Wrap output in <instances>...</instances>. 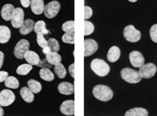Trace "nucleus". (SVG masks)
<instances>
[{"mask_svg":"<svg viewBox=\"0 0 157 116\" xmlns=\"http://www.w3.org/2000/svg\"><path fill=\"white\" fill-rule=\"evenodd\" d=\"M92 92L96 99L103 102L110 101L113 96V91L111 88L104 85H98L95 86Z\"/></svg>","mask_w":157,"mask_h":116,"instance_id":"nucleus-1","label":"nucleus"},{"mask_svg":"<svg viewBox=\"0 0 157 116\" xmlns=\"http://www.w3.org/2000/svg\"><path fill=\"white\" fill-rule=\"evenodd\" d=\"M91 69L96 75L99 77H105L110 71L109 66L100 58H95L91 62Z\"/></svg>","mask_w":157,"mask_h":116,"instance_id":"nucleus-2","label":"nucleus"},{"mask_svg":"<svg viewBox=\"0 0 157 116\" xmlns=\"http://www.w3.org/2000/svg\"><path fill=\"white\" fill-rule=\"evenodd\" d=\"M122 79L125 81L132 84H136L141 81L142 77L138 71L130 68H124L120 72Z\"/></svg>","mask_w":157,"mask_h":116,"instance_id":"nucleus-3","label":"nucleus"},{"mask_svg":"<svg viewBox=\"0 0 157 116\" xmlns=\"http://www.w3.org/2000/svg\"><path fill=\"white\" fill-rule=\"evenodd\" d=\"M123 35L125 39L130 43H137L141 38V32L135 28L133 25H128L124 28Z\"/></svg>","mask_w":157,"mask_h":116,"instance_id":"nucleus-4","label":"nucleus"},{"mask_svg":"<svg viewBox=\"0 0 157 116\" xmlns=\"http://www.w3.org/2000/svg\"><path fill=\"white\" fill-rule=\"evenodd\" d=\"M60 3L56 0L50 2L44 6V14L45 17L49 19L55 17L60 9Z\"/></svg>","mask_w":157,"mask_h":116,"instance_id":"nucleus-5","label":"nucleus"},{"mask_svg":"<svg viewBox=\"0 0 157 116\" xmlns=\"http://www.w3.org/2000/svg\"><path fill=\"white\" fill-rule=\"evenodd\" d=\"M30 43L26 39H22L18 41L14 48L13 54L15 57L18 59L24 58V55L26 52L29 50Z\"/></svg>","mask_w":157,"mask_h":116,"instance_id":"nucleus-6","label":"nucleus"},{"mask_svg":"<svg viewBox=\"0 0 157 116\" xmlns=\"http://www.w3.org/2000/svg\"><path fill=\"white\" fill-rule=\"evenodd\" d=\"M16 100V95L10 89H3L0 92V105L8 107L12 105Z\"/></svg>","mask_w":157,"mask_h":116,"instance_id":"nucleus-7","label":"nucleus"},{"mask_svg":"<svg viewBox=\"0 0 157 116\" xmlns=\"http://www.w3.org/2000/svg\"><path fill=\"white\" fill-rule=\"evenodd\" d=\"M156 71L157 68L156 65L153 63L149 62L147 64H144L141 67H140V70L138 72L142 78L150 79L155 76Z\"/></svg>","mask_w":157,"mask_h":116,"instance_id":"nucleus-8","label":"nucleus"},{"mask_svg":"<svg viewBox=\"0 0 157 116\" xmlns=\"http://www.w3.org/2000/svg\"><path fill=\"white\" fill-rule=\"evenodd\" d=\"M24 22V12L20 8H15L11 19L12 26L14 28H20Z\"/></svg>","mask_w":157,"mask_h":116,"instance_id":"nucleus-9","label":"nucleus"},{"mask_svg":"<svg viewBox=\"0 0 157 116\" xmlns=\"http://www.w3.org/2000/svg\"><path fill=\"white\" fill-rule=\"evenodd\" d=\"M129 59L131 65L135 68H140L144 64V56L140 52L137 51H132L129 54Z\"/></svg>","mask_w":157,"mask_h":116,"instance_id":"nucleus-10","label":"nucleus"},{"mask_svg":"<svg viewBox=\"0 0 157 116\" xmlns=\"http://www.w3.org/2000/svg\"><path fill=\"white\" fill-rule=\"evenodd\" d=\"M84 49L85 57H90L98 51V44L95 40L86 39L84 41Z\"/></svg>","mask_w":157,"mask_h":116,"instance_id":"nucleus-11","label":"nucleus"},{"mask_svg":"<svg viewBox=\"0 0 157 116\" xmlns=\"http://www.w3.org/2000/svg\"><path fill=\"white\" fill-rule=\"evenodd\" d=\"M60 111L65 115H74L75 114V101L67 100L63 101L60 105Z\"/></svg>","mask_w":157,"mask_h":116,"instance_id":"nucleus-12","label":"nucleus"},{"mask_svg":"<svg viewBox=\"0 0 157 116\" xmlns=\"http://www.w3.org/2000/svg\"><path fill=\"white\" fill-rule=\"evenodd\" d=\"M58 91L60 94L71 95L75 93V86L69 82H62L58 85Z\"/></svg>","mask_w":157,"mask_h":116,"instance_id":"nucleus-13","label":"nucleus"},{"mask_svg":"<svg viewBox=\"0 0 157 116\" xmlns=\"http://www.w3.org/2000/svg\"><path fill=\"white\" fill-rule=\"evenodd\" d=\"M30 8L36 15H40L44 13V0H31Z\"/></svg>","mask_w":157,"mask_h":116,"instance_id":"nucleus-14","label":"nucleus"},{"mask_svg":"<svg viewBox=\"0 0 157 116\" xmlns=\"http://www.w3.org/2000/svg\"><path fill=\"white\" fill-rule=\"evenodd\" d=\"M24 58L26 60V61L31 65H38L39 63L40 62V57H39L38 54L35 52L34 51L28 50L26 54L24 55Z\"/></svg>","mask_w":157,"mask_h":116,"instance_id":"nucleus-15","label":"nucleus"},{"mask_svg":"<svg viewBox=\"0 0 157 116\" xmlns=\"http://www.w3.org/2000/svg\"><path fill=\"white\" fill-rule=\"evenodd\" d=\"M14 10H15V8L12 4L7 3L3 6L1 10V16L3 20L6 21L11 20Z\"/></svg>","mask_w":157,"mask_h":116,"instance_id":"nucleus-16","label":"nucleus"},{"mask_svg":"<svg viewBox=\"0 0 157 116\" xmlns=\"http://www.w3.org/2000/svg\"><path fill=\"white\" fill-rule=\"evenodd\" d=\"M34 24L35 23L33 20L31 19L25 20L22 26L19 28L20 33L22 35H24V36L31 33L34 30Z\"/></svg>","mask_w":157,"mask_h":116,"instance_id":"nucleus-17","label":"nucleus"},{"mask_svg":"<svg viewBox=\"0 0 157 116\" xmlns=\"http://www.w3.org/2000/svg\"><path fill=\"white\" fill-rule=\"evenodd\" d=\"M46 61L51 65H56L60 63L62 61V57L58 52L51 51L46 54Z\"/></svg>","mask_w":157,"mask_h":116,"instance_id":"nucleus-18","label":"nucleus"},{"mask_svg":"<svg viewBox=\"0 0 157 116\" xmlns=\"http://www.w3.org/2000/svg\"><path fill=\"white\" fill-rule=\"evenodd\" d=\"M120 54L121 51L119 47H116V46H113L109 49L107 58H108V60L109 62H115L117 61H118V59L120 57Z\"/></svg>","mask_w":157,"mask_h":116,"instance_id":"nucleus-19","label":"nucleus"},{"mask_svg":"<svg viewBox=\"0 0 157 116\" xmlns=\"http://www.w3.org/2000/svg\"><path fill=\"white\" fill-rule=\"evenodd\" d=\"M20 93L21 97L22 98L25 102H26L28 103H31L34 101V95L33 91L29 89V87H22V89H21Z\"/></svg>","mask_w":157,"mask_h":116,"instance_id":"nucleus-20","label":"nucleus"},{"mask_svg":"<svg viewBox=\"0 0 157 116\" xmlns=\"http://www.w3.org/2000/svg\"><path fill=\"white\" fill-rule=\"evenodd\" d=\"M11 38V30L8 26H0V44H6Z\"/></svg>","mask_w":157,"mask_h":116,"instance_id":"nucleus-21","label":"nucleus"},{"mask_svg":"<svg viewBox=\"0 0 157 116\" xmlns=\"http://www.w3.org/2000/svg\"><path fill=\"white\" fill-rule=\"evenodd\" d=\"M40 77L42 79L47 82H51L55 79V75L49 69L44 67L40 69L39 72Z\"/></svg>","mask_w":157,"mask_h":116,"instance_id":"nucleus-22","label":"nucleus"},{"mask_svg":"<svg viewBox=\"0 0 157 116\" xmlns=\"http://www.w3.org/2000/svg\"><path fill=\"white\" fill-rule=\"evenodd\" d=\"M126 116H148V112L144 108L134 107L125 113Z\"/></svg>","mask_w":157,"mask_h":116,"instance_id":"nucleus-23","label":"nucleus"},{"mask_svg":"<svg viewBox=\"0 0 157 116\" xmlns=\"http://www.w3.org/2000/svg\"><path fill=\"white\" fill-rule=\"evenodd\" d=\"M34 31L36 34H42L44 35L48 34L49 32V31L46 28V23L42 20H39L35 23Z\"/></svg>","mask_w":157,"mask_h":116,"instance_id":"nucleus-24","label":"nucleus"},{"mask_svg":"<svg viewBox=\"0 0 157 116\" xmlns=\"http://www.w3.org/2000/svg\"><path fill=\"white\" fill-rule=\"evenodd\" d=\"M4 82L5 86L7 88H9V89H17L20 86L19 80L15 77L13 76H8Z\"/></svg>","mask_w":157,"mask_h":116,"instance_id":"nucleus-25","label":"nucleus"},{"mask_svg":"<svg viewBox=\"0 0 157 116\" xmlns=\"http://www.w3.org/2000/svg\"><path fill=\"white\" fill-rule=\"evenodd\" d=\"M28 86L34 93L38 94L42 91V86L40 82L34 79H30L28 81Z\"/></svg>","mask_w":157,"mask_h":116,"instance_id":"nucleus-26","label":"nucleus"},{"mask_svg":"<svg viewBox=\"0 0 157 116\" xmlns=\"http://www.w3.org/2000/svg\"><path fill=\"white\" fill-rule=\"evenodd\" d=\"M33 70V65L30 64H22L20 65L16 69V73L19 75H27Z\"/></svg>","mask_w":157,"mask_h":116,"instance_id":"nucleus-27","label":"nucleus"},{"mask_svg":"<svg viewBox=\"0 0 157 116\" xmlns=\"http://www.w3.org/2000/svg\"><path fill=\"white\" fill-rule=\"evenodd\" d=\"M54 72L59 79H64L67 75L66 69L62 63H59L58 65H55Z\"/></svg>","mask_w":157,"mask_h":116,"instance_id":"nucleus-28","label":"nucleus"},{"mask_svg":"<svg viewBox=\"0 0 157 116\" xmlns=\"http://www.w3.org/2000/svg\"><path fill=\"white\" fill-rule=\"evenodd\" d=\"M75 32H65L62 36V41L64 43L74 44H75Z\"/></svg>","mask_w":157,"mask_h":116,"instance_id":"nucleus-29","label":"nucleus"},{"mask_svg":"<svg viewBox=\"0 0 157 116\" xmlns=\"http://www.w3.org/2000/svg\"><path fill=\"white\" fill-rule=\"evenodd\" d=\"M62 30L65 32H75V21H67L62 25Z\"/></svg>","mask_w":157,"mask_h":116,"instance_id":"nucleus-30","label":"nucleus"},{"mask_svg":"<svg viewBox=\"0 0 157 116\" xmlns=\"http://www.w3.org/2000/svg\"><path fill=\"white\" fill-rule=\"evenodd\" d=\"M48 47L52 52H59L60 50V45L58 40L54 38H51L48 40Z\"/></svg>","mask_w":157,"mask_h":116,"instance_id":"nucleus-31","label":"nucleus"},{"mask_svg":"<svg viewBox=\"0 0 157 116\" xmlns=\"http://www.w3.org/2000/svg\"><path fill=\"white\" fill-rule=\"evenodd\" d=\"M94 25L90 21L85 20V36H89L94 32Z\"/></svg>","mask_w":157,"mask_h":116,"instance_id":"nucleus-32","label":"nucleus"},{"mask_svg":"<svg viewBox=\"0 0 157 116\" xmlns=\"http://www.w3.org/2000/svg\"><path fill=\"white\" fill-rule=\"evenodd\" d=\"M36 41L37 43L39 45V47H40L42 48L46 47L48 45V40H46L44 37V34H38L36 36Z\"/></svg>","mask_w":157,"mask_h":116,"instance_id":"nucleus-33","label":"nucleus"},{"mask_svg":"<svg viewBox=\"0 0 157 116\" xmlns=\"http://www.w3.org/2000/svg\"><path fill=\"white\" fill-rule=\"evenodd\" d=\"M150 36L154 43H157V24L152 26L150 29Z\"/></svg>","mask_w":157,"mask_h":116,"instance_id":"nucleus-34","label":"nucleus"},{"mask_svg":"<svg viewBox=\"0 0 157 116\" xmlns=\"http://www.w3.org/2000/svg\"><path fill=\"white\" fill-rule=\"evenodd\" d=\"M84 12H85V20L91 18V17L93 15V9L90 6H85L84 7Z\"/></svg>","mask_w":157,"mask_h":116,"instance_id":"nucleus-35","label":"nucleus"},{"mask_svg":"<svg viewBox=\"0 0 157 116\" xmlns=\"http://www.w3.org/2000/svg\"><path fill=\"white\" fill-rule=\"evenodd\" d=\"M9 74L6 71H0V83L5 81L6 79L8 78Z\"/></svg>","mask_w":157,"mask_h":116,"instance_id":"nucleus-36","label":"nucleus"},{"mask_svg":"<svg viewBox=\"0 0 157 116\" xmlns=\"http://www.w3.org/2000/svg\"><path fill=\"white\" fill-rule=\"evenodd\" d=\"M69 73L72 78H75V63H72L69 66Z\"/></svg>","mask_w":157,"mask_h":116,"instance_id":"nucleus-37","label":"nucleus"},{"mask_svg":"<svg viewBox=\"0 0 157 116\" xmlns=\"http://www.w3.org/2000/svg\"><path fill=\"white\" fill-rule=\"evenodd\" d=\"M20 3L24 8H27L30 6V2L31 0H20Z\"/></svg>","mask_w":157,"mask_h":116,"instance_id":"nucleus-38","label":"nucleus"},{"mask_svg":"<svg viewBox=\"0 0 157 116\" xmlns=\"http://www.w3.org/2000/svg\"><path fill=\"white\" fill-rule=\"evenodd\" d=\"M3 60H4V54L3 52L0 51V69L2 67L3 64Z\"/></svg>","mask_w":157,"mask_h":116,"instance_id":"nucleus-39","label":"nucleus"},{"mask_svg":"<svg viewBox=\"0 0 157 116\" xmlns=\"http://www.w3.org/2000/svg\"><path fill=\"white\" fill-rule=\"evenodd\" d=\"M42 51H43V52H44L45 54L48 53L49 52L51 51V49H50V48L48 47V45L46 46V47H44L43 48H42Z\"/></svg>","mask_w":157,"mask_h":116,"instance_id":"nucleus-40","label":"nucleus"},{"mask_svg":"<svg viewBox=\"0 0 157 116\" xmlns=\"http://www.w3.org/2000/svg\"><path fill=\"white\" fill-rule=\"evenodd\" d=\"M3 115H4V111H3L2 106L0 105V116H3Z\"/></svg>","mask_w":157,"mask_h":116,"instance_id":"nucleus-41","label":"nucleus"},{"mask_svg":"<svg viewBox=\"0 0 157 116\" xmlns=\"http://www.w3.org/2000/svg\"><path fill=\"white\" fill-rule=\"evenodd\" d=\"M130 2H132V3H134V2H136L138 0H128Z\"/></svg>","mask_w":157,"mask_h":116,"instance_id":"nucleus-42","label":"nucleus"}]
</instances>
